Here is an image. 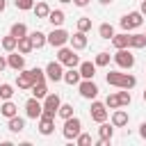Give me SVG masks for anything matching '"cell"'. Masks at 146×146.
I'll return each mask as SVG.
<instances>
[{"label": "cell", "mask_w": 146, "mask_h": 146, "mask_svg": "<svg viewBox=\"0 0 146 146\" xmlns=\"http://www.w3.org/2000/svg\"><path fill=\"white\" fill-rule=\"evenodd\" d=\"M105 80H107V84H112V87H116V89H132V87L137 84V78H135V75L121 73V71H110V73L105 75Z\"/></svg>", "instance_id": "1"}, {"label": "cell", "mask_w": 146, "mask_h": 146, "mask_svg": "<svg viewBox=\"0 0 146 146\" xmlns=\"http://www.w3.org/2000/svg\"><path fill=\"white\" fill-rule=\"evenodd\" d=\"M119 23H121V30H123V32H132V30H137V27L144 25V14H141V11H130V14H125Z\"/></svg>", "instance_id": "2"}, {"label": "cell", "mask_w": 146, "mask_h": 146, "mask_svg": "<svg viewBox=\"0 0 146 146\" xmlns=\"http://www.w3.org/2000/svg\"><path fill=\"white\" fill-rule=\"evenodd\" d=\"M112 59H114V64H116L119 68H125V71H130V68L135 66V55L130 52V48H119V50L112 55Z\"/></svg>", "instance_id": "3"}, {"label": "cell", "mask_w": 146, "mask_h": 146, "mask_svg": "<svg viewBox=\"0 0 146 146\" xmlns=\"http://www.w3.org/2000/svg\"><path fill=\"white\" fill-rule=\"evenodd\" d=\"M82 132V121L78 119V116H68V119H64V128H62V135H64V139H75L78 135Z\"/></svg>", "instance_id": "4"}, {"label": "cell", "mask_w": 146, "mask_h": 146, "mask_svg": "<svg viewBox=\"0 0 146 146\" xmlns=\"http://www.w3.org/2000/svg\"><path fill=\"white\" fill-rule=\"evenodd\" d=\"M57 62H62L64 66H78L80 64V57L75 55V50L73 48H66V46H62V48H57Z\"/></svg>", "instance_id": "5"}, {"label": "cell", "mask_w": 146, "mask_h": 146, "mask_svg": "<svg viewBox=\"0 0 146 146\" xmlns=\"http://www.w3.org/2000/svg\"><path fill=\"white\" fill-rule=\"evenodd\" d=\"M43 112L41 114H48V116H57V110H59V105H62V98H59V94H46V98H43Z\"/></svg>", "instance_id": "6"}, {"label": "cell", "mask_w": 146, "mask_h": 146, "mask_svg": "<svg viewBox=\"0 0 146 146\" xmlns=\"http://www.w3.org/2000/svg\"><path fill=\"white\" fill-rule=\"evenodd\" d=\"M89 116H91V121H96V123H103V121H107V116H110V112H107V105L94 98V100H91V107H89Z\"/></svg>", "instance_id": "7"}, {"label": "cell", "mask_w": 146, "mask_h": 146, "mask_svg": "<svg viewBox=\"0 0 146 146\" xmlns=\"http://www.w3.org/2000/svg\"><path fill=\"white\" fill-rule=\"evenodd\" d=\"M68 32L64 30V27H52V32L48 34V46H52V48H62V46H66L68 43Z\"/></svg>", "instance_id": "8"}, {"label": "cell", "mask_w": 146, "mask_h": 146, "mask_svg": "<svg viewBox=\"0 0 146 146\" xmlns=\"http://www.w3.org/2000/svg\"><path fill=\"white\" fill-rule=\"evenodd\" d=\"M43 71H46V78H48L50 82H62V78H64V64L57 62V59L48 62V66H46Z\"/></svg>", "instance_id": "9"}, {"label": "cell", "mask_w": 146, "mask_h": 146, "mask_svg": "<svg viewBox=\"0 0 146 146\" xmlns=\"http://www.w3.org/2000/svg\"><path fill=\"white\" fill-rule=\"evenodd\" d=\"M78 91H80L82 98L94 100V98L98 96V84H96L94 80H80V82H78Z\"/></svg>", "instance_id": "10"}, {"label": "cell", "mask_w": 146, "mask_h": 146, "mask_svg": "<svg viewBox=\"0 0 146 146\" xmlns=\"http://www.w3.org/2000/svg\"><path fill=\"white\" fill-rule=\"evenodd\" d=\"M41 112H43V105H41L39 98L32 96V98L25 100V116H27V119H34V121H36V119L41 116Z\"/></svg>", "instance_id": "11"}, {"label": "cell", "mask_w": 146, "mask_h": 146, "mask_svg": "<svg viewBox=\"0 0 146 146\" xmlns=\"http://www.w3.org/2000/svg\"><path fill=\"white\" fill-rule=\"evenodd\" d=\"M36 121H39V125H36V128H39V132H41L43 137H50V135L55 132V116L41 114V116H39Z\"/></svg>", "instance_id": "12"}, {"label": "cell", "mask_w": 146, "mask_h": 146, "mask_svg": "<svg viewBox=\"0 0 146 146\" xmlns=\"http://www.w3.org/2000/svg\"><path fill=\"white\" fill-rule=\"evenodd\" d=\"M7 66L14 68V71H23V68H25V55L18 52V50H11V52L7 55Z\"/></svg>", "instance_id": "13"}, {"label": "cell", "mask_w": 146, "mask_h": 146, "mask_svg": "<svg viewBox=\"0 0 146 146\" xmlns=\"http://www.w3.org/2000/svg\"><path fill=\"white\" fill-rule=\"evenodd\" d=\"M68 43H71V48L73 50H84L87 48V32H80V30H75L71 36H68Z\"/></svg>", "instance_id": "14"}, {"label": "cell", "mask_w": 146, "mask_h": 146, "mask_svg": "<svg viewBox=\"0 0 146 146\" xmlns=\"http://www.w3.org/2000/svg\"><path fill=\"white\" fill-rule=\"evenodd\" d=\"M128 121H130V114H128L125 110L116 107V110L112 112V119H110V123H112L114 128H125V125H128Z\"/></svg>", "instance_id": "15"}, {"label": "cell", "mask_w": 146, "mask_h": 146, "mask_svg": "<svg viewBox=\"0 0 146 146\" xmlns=\"http://www.w3.org/2000/svg\"><path fill=\"white\" fill-rule=\"evenodd\" d=\"M32 84H34V80H32V75H30V68L25 71H18V75H16V87L18 89H23V91H27V89H32Z\"/></svg>", "instance_id": "16"}, {"label": "cell", "mask_w": 146, "mask_h": 146, "mask_svg": "<svg viewBox=\"0 0 146 146\" xmlns=\"http://www.w3.org/2000/svg\"><path fill=\"white\" fill-rule=\"evenodd\" d=\"M96 64L94 62H80L78 64V71H80V75H82V80H94L96 78Z\"/></svg>", "instance_id": "17"}, {"label": "cell", "mask_w": 146, "mask_h": 146, "mask_svg": "<svg viewBox=\"0 0 146 146\" xmlns=\"http://www.w3.org/2000/svg\"><path fill=\"white\" fill-rule=\"evenodd\" d=\"M98 137H100V141H103V144L112 141V137H114V125H112V123H107V121H103V123H100V128H98Z\"/></svg>", "instance_id": "18"}, {"label": "cell", "mask_w": 146, "mask_h": 146, "mask_svg": "<svg viewBox=\"0 0 146 146\" xmlns=\"http://www.w3.org/2000/svg\"><path fill=\"white\" fill-rule=\"evenodd\" d=\"M46 21H50V25L52 27H62L64 25V21H66V14L62 11V9H50V14H48V18Z\"/></svg>", "instance_id": "19"}, {"label": "cell", "mask_w": 146, "mask_h": 146, "mask_svg": "<svg viewBox=\"0 0 146 146\" xmlns=\"http://www.w3.org/2000/svg\"><path fill=\"white\" fill-rule=\"evenodd\" d=\"M110 41H112V46H114L116 50H119V48H130V34H128V32H121V34L114 32V36H112Z\"/></svg>", "instance_id": "20"}, {"label": "cell", "mask_w": 146, "mask_h": 146, "mask_svg": "<svg viewBox=\"0 0 146 146\" xmlns=\"http://www.w3.org/2000/svg\"><path fill=\"white\" fill-rule=\"evenodd\" d=\"M82 80V75H80V71H78V66H71L68 71H64V78H62V82H66V84H78Z\"/></svg>", "instance_id": "21"}, {"label": "cell", "mask_w": 146, "mask_h": 146, "mask_svg": "<svg viewBox=\"0 0 146 146\" xmlns=\"http://www.w3.org/2000/svg\"><path fill=\"white\" fill-rule=\"evenodd\" d=\"M32 11H34L36 18H48V14H50V5H48L46 0H39V2H34Z\"/></svg>", "instance_id": "22"}, {"label": "cell", "mask_w": 146, "mask_h": 146, "mask_svg": "<svg viewBox=\"0 0 146 146\" xmlns=\"http://www.w3.org/2000/svg\"><path fill=\"white\" fill-rule=\"evenodd\" d=\"M30 39H32V46L39 50V48H43L46 43H48V34H43L41 30H34V32H30Z\"/></svg>", "instance_id": "23"}, {"label": "cell", "mask_w": 146, "mask_h": 146, "mask_svg": "<svg viewBox=\"0 0 146 146\" xmlns=\"http://www.w3.org/2000/svg\"><path fill=\"white\" fill-rule=\"evenodd\" d=\"M16 50H18V52H23V55H30V52L34 50L30 34H25V36H21V39H18V43H16Z\"/></svg>", "instance_id": "24"}, {"label": "cell", "mask_w": 146, "mask_h": 146, "mask_svg": "<svg viewBox=\"0 0 146 146\" xmlns=\"http://www.w3.org/2000/svg\"><path fill=\"white\" fill-rule=\"evenodd\" d=\"M0 114H2L5 119H11V116L18 114V107L11 103V98H9V100H2V105H0Z\"/></svg>", "instance_id": "25"}, {"label": "cell", "mask_w": 146, "mask_h": 146, "mask_svg": "<svg viewBox=\"0 0 146 146\" xmlns=\"http://www.w3.org/2000/svg\"><path fill=\"white\" fill-rule=\"evenodd\" d=\"M7 128H9L11 132H16V135H18V132H23V130H25V119L16 114V116H11V119H9Z\"/></svg>", "instance_id": "26"}, {"label": "cell", "mask_w": 146, "mask_h": 146, "mask_svg": "<svg viewBox=\"0 0 146 146\" xmlns=\"http://www.w3.org/2000/svg\"><path fill=\"white\" fill-rule=\"evenodd\" d=\"M30 91H32V96H34V98L43 100V98H46V94H48V84H46V80H43V82H34Z\"/></svg>", "instance_id": "27"}, {"label": "cell", "mask_w": 146, "mask_h": 146, "mask_svg": "<svg viewBox=\"0 0 146 146\" xmlns=\"http://www.w3.org/2000/svg\"><path fill=\"white\" fill-rule=\"evenodd\" d=\"M130 48H135V50L146 48V34H139V32L130 34Z\"/></svg>", "instance_id": "28"}, {"label": "cell", "mask_w": 146, "mask_h": 146, "mask_svg": "<svg viewBox=\"0 0 146 146\" xmlns=\"http://www.w3.org/2000/svg\"><path fill=\"white\" fill-rule=\"evenodd\" d=\"M9 34L16 36V39H21V36H25V34H30V32H27V25H25V23H14L11 30H9Z\"/></svg>", "instance_id": "29"}, {"label": "cell", "mask_w": 146, "mask_h": 146, "mask_svg": "<svg viewBox=\"0 0 146 146\" xmlns=\"http://www.w3.org/2000/svg\"><path fill=\"white\" fill-rule=\"evenodd\" d=\"M98 34H100V39H112L114 36V27H112V23H100L98 25Z\"/></svg>", "instance_id": "30"}, {"label": "cell", "mask_w": 146, "mask_h": 146, "mask_svg": "<svg viewBox=\"0 0 146 146\" xmlns=\"http://www.w3.org/2000/svg\"><path fill=\"white\" fill-rule=\"evenodd\" d=\"M16 43H18V39H16V36H11V34H7V36H2V41H0V46H2V50H7V52H11V50H16Z\"/></svg>", "instance_id": "31"}, {"label": "cell", "mask_w": 146, "mask_h": 146, "mask_svg": "<svg viewBox=\"0 0 146 146\" xmlns=\"http://www.w3.org/2000/svg\"><path fill=\"white\" fill-rule=\"evenodd\" d=\"M116 96H119V105H121V107H128V105L132 103L130 89H121V91H116Z\"/></svg>", "instance_id": "32"}, {"label": "cell", "mask_w": 146, "mask_h": 146, "mask_svg": "<svg viewBox=\"0 0 146 146\" xmlns=\"http://www.w3.org/2000/svg\"><path fill=\"white\" fill-rule=\"evenodd\" d=\"M110 62H112V55H110V52H105V50H103V52H98V55H96V59H94V64H96V66H110Z\"/></svg>", "instance_id": "33"}, {"label": "cell", "mask_w": 146, "mask_h": 146, "mask_svg": "<svg viewBox=\"0 0 146 146\" xmlns=\"http://www.w3.org/2000/svg\"><path fill=\"white\" fill-rule=\"evenodd\" d=\"M57 116H59V119H68V116H73V105H71V103H62L59 110H57Z\"/></svg>", "instance_id": "34"}, {"label": "cell", "mask_w": 146, "mask_h": 146, "mask_svg": "<svg viewBox=\"0 0 146 146\" xmlns=\"http://www.w3.org/2000/svg\"><path fill=\"white\" fill-rule=\"evenodd\" d=\"M11 96H14V87H11L9 82H2V84H0V98H2V100H9Z\"/></svg>", "instance_id": "35"}, {"label": "cell", "mask_w": 146, "mask_h": 146, "mask_svg": "<svg viewBox=\"0 0 146 146\" xmlns=\"http://www.w3.org/2000/svg\"><path fill=\"white\" fill-rule=\"evenodd\" d=\"M30 75H32V80H34V82H43V80H46V71H43V68H39V66L30 68Z\"/></svg>", "instance_id": "36"}, {"label": "cell", "mask_w": 146, "mask_h": 146, "mask_svg": "<svg viewBox=\"0 0 146 146\" xmlns=\"http://www.w3.org/2000/svg\"><path fill=\"white\" fill-rule=\"evenodd\" d=\"M78 30H80V32H89V30H91V18H89V16L78 18Z\"/></svg>", "instance_id": "37"}, {"label": "cell", "mask_w": 146, "mask_h": 146, "mask_svg": "<svg viewBox=\"0 0 146 146\" xmlns=\"http://www.w3.org/2000/svg\"><path fill=\"white\" fill-rule=\"evenodd\" d=\"M73 141H75L78 146H89V144H91V135H89V132H80Z\"/></svg>", "instance_id": "38"}, {"label": "cell", "mask_w": 146, "mask_h": 146, "mask_svg": "<svg viewBox=\"0 0 146 146\" xmlns=\"http://www.w3.org/2000/svg\"><path fill=\"white\" fill-rule=\"evenodd\" d=\"M14 5H16V9H21V11H30V9L34 7V0H14Z\"/></svg>", "instance_id": "39"}, {"label": "cell", "mask_w": 146, "mask_h": 146, "mask_svg": "<svg viewBox=\"0 0 146 146\" xmlns=\"http://www.w3.org/2000/svg\"><path fill=\"white\" fill-rule=\"evenodd\" d=\"M105 105H107L110 110H116V107H121V105H119V96H116V91H114V94H110V96L105 98Z\"/></svg>", "instance_id": "40"}, {"label": "cell", "mask_w": 146, "mask_h": 146, "mask_svg": "<svg viewBox=\"0 0 146 146\" xmlns=\"http://www.w3.org/2000/svg\"><path fill=\"white\" fill-rule=\"evenodd\" d=\"M89 2H91V0H73V5H75V7H87Z\"/></svg>", "instance_id": "41"}, {"label": "cell", "mask_w": 146, "mask_h": 146, "mask_svg": "<svg viewBox=\"0 0 146 146\" xmlns=\"http://www.w3.org/2000/svg\"><path fill=\"white\" fill-rule=\"evenodd\" d=\"M139 137H141V139H146V121L139 125Z\"/></svg>", "instance_id": "42"}, {"label": "cell", "mask_w": 146, "mask_h": 146, "mask_svg": "<svg viewBox=\"0 0 146 146\" xmlns=\"http://www.w3.org/2000/svg\"><path fill=\"white\" fill-rule=\"evenodd\" d=\"M5 68H7V57H2V55H0V73H2Z\"/></svg>", "instance_id": "43"}, {"label": "cell", "mask_w": 146, "mask_h": 146, "mask_svg": "<svg viewBox=\"0 0 146 146\" xmlns=\"http://www.w3.org/2000/svg\"><path fill=\"white\" fill-rule=\"evenodd\" d=\"M139 2H141V5H139V11L146 16V0H139Z\"/></svg>", "instance_id": "44"}, {"label": "cell", "mask_w": 146, "mask_h": 146, "mask_svg": "<svg viewBox=\"0 0 146 146\" xmlns=\"http://www.w3.org/2000/svg\"><path fill=\"white\" fill-rule=\"evenodd\" d=\"M5 9H7V0H0V14H2Z\"/></svg>", "instance_id": "45"}, {"label": "cell", "mask_w": 146, "mask_h": 146, "mask_svg": "<svg viewBox=\"0 0 146 146\" xmlns=\"http://www.w3.org/2000/svg\"><path fill=\"white\" fill-rule=\"evenodd\" d=\"M100 5H112V0H98Z\"/></svg>", "instance_id": "46"}, {"label": "cell", "mask_w": 146, "mask_h": 146, "mask_svg": "<svg viewBox=\"0 0 146 146\" xmlns=\"http://www.w3.org/2000/svg\"><path fill=\"white\" fill-rule=\"evenodd\" d=\"M59 2H62V5H68V2H73V0H59Z\"/></svg>", "instance_id": "47"}, {"label": "cell", "mask_w": 146, "mask_h": 146, "mask_svg": "<svg viewBox=\"0 0 146 146\" xmlns=\"http://www.w3.org/2000/svg\"><path fill=\"white\" fill-rule=\"evenodd\" d=\"M141 96H144V103H146V89H144V94H141Z\"/></svg>", "instance_id": "48"}, {"label": "cell", "mask_w": 146, "mask_h": 146, "mask_svg": "<svg viewBox=\"0 0 146 146\" xmlns=\"http://www.w3.org/2000/svg\"><path fill=\"white\" fill-rule=\"evenodd\" d=\"M144 34H146V32H144Z\"/></svg>", "instance_id": "49"}]
</instances>
